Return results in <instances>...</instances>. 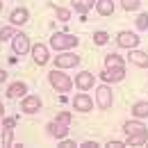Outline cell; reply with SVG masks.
Wrapping results in <instances>:
<instances>
[{
  "instance_id": "1",
  "label": "cell",
  "mask_w": 148,
  "mask_h": 148,
  "mask_svg": "<svg viewBox=\"0 0 148 148\" xmlns=\"http://www.w3.org/2000/svg\"><path fill=\"white\" fill-rule=\"evenodd\" d=\"M69 125H71V114L69 112H62L55 121L48 123V134L55 137V139H64L69 134Z\"/></svg>"
},
{
  "instance_id": "2",
  "label": "cell",
  "mask_w": 148,
  "mask_h": 148,
  "mask_svg": "<svg viewBox=\"0 0 148 148\" xmlns=\"http://www.w3.org/2000/svg\"><path fill=\"white\" fill-rule=\"evenodd\" d=\"M75 46H77V37H73V34L55 32V34L50 37V48H55V50H71Z\"/></svg>"
},
{
  "instance_id": "3",
  "label": "cell",
  "mask_w": 148,
  "mask_h": 148,
  "mask_svg": "<svg viewBox=\"0 0 148 148\" xmlns=\"http://www.w3.org/2000/svg\"><path fill=\"white\" fill-rule=\"evenodd\" d=\"M48 82L53 84V89L55 91H71V87H73V80L69 77L66 73H59V71H53V73H48Z\"/></svg>"
},
{
  "instance_id": "4",
  "label": "cell",
  "mask_w": 148,
  "mask_h": 148,
  "mask_svg": "<svg viewBox=\"0 0 148 148\" xmlns=\"http://www.w3.org/2000/svg\"><path fill=\"white\" fill-rule=\"evenodd\" d=\"M112 100H114L112 89L107 84H100V87L96 89V105H98L100 110H107V107H112Z\"/></svg>"
},
{
  "instance_id": "5",
  "label": "cell",
  "mask_w": 148,
  "mask_h": 148,
  "mask_svg": "<svg viewBox=\"0 0 148 148\" xmlns=\"http://www.w3.org/2000/svg\"><path fill=\"white\" fill-rule=\"evenodd\" d=\"M12 48H14V53H16V55H25L27 50H32L27 34H23V32H16V37L12 39Z\"/></svg>"
},
{
  "instance_id": "6",
  "label": "cell",
  "mask_w": 148,
  "mask_h": 148,
  "mask_svg": "<svg viewBox=\"0 0 148 148\" xmlns=\"http://www.w3.org/2000/svg\"><path fill=\"white\" fill-rule=\"evenodd\" d=\"M116 43L121 46V48H137V43H139V37L134 34V32H128V30H123V32H119V37H116Z\"/></svg>"
},
{
  "instance_id": "7",
  "label": "cell",
  "mask_w": 148,
  "mask_h": 148,
  "mask_svg": "<svg viewBox=\"0 0 148 148\" xmlns=\"http://www.w3.org/2000/svg\"><path fill=\"white\" fill-rule=\"evenodd\" d=\"M77 64H80V55H73V53H64V55L55 57L57 69H71V66H77Z\"/></svg>"
},
{
  "instance_id": "8",
  "label": "cell",
  "mask_w": 148,
  "mask_h": 148,
  "mask_svg": "<svg viewBox=\"0 0 148 148\" xmlns=\"http://www.w3.org/2000/svg\"><path fill=\"white\" fill-rule=\"evenodd\" d=\"M21 110L25 114H34L41 110V98L39 96H23V103H21Z\"/></svg>"
},
{
  "instance_id": "9",
  "label": "cell",
  "mask_w": 148,
  "mask_h": 148,
  "mask_svg": "<svg viewBox=\"0 0 148 148\" xmlns=\"http://www.w3.org/2000/svg\"><path fill=\"white\" fill-rule=\"evenodd\" d=\"M75 87L82 89V91H89L93 87V73L91 71H82V73L75 75Z\"/></svg>"
},
{
  "instance_id": "10",
  "label": "cell",
  "mask_w": 148,
  "mask_h": 148,
  "mask_svg": "<svg viewBox=\"0 0 148 148\" xmlns=\"http://www.w3.org/2000/svg\"><path fill=\"white\" fill-rule=\"evenodd\" d=\"M73 110L77 112H91L93 110V100L87 96V93H77L73 98Z\"/></svg>"
},
{
  "instance_id": "11",
  "label": "cell",
  "mask_w": 148,
  "mask_h": 148,
  "mask_svg": "<svg viewBox=\"0 0 148 148\" xmlns=\"http://www.w3.org/2000/svg\"><path fill=\"white\" fill-rule=\"evenodd\" d=\"M32 59L37 62L39 66H43V64H48V46H43V43H34L32 46Z\"/></svg>"
},
{
  "instance_id": "12",
  "label": "cell",
  "mask_w": 148,
  "mask_h": 148,
  "mask_svg": "<svg viewBox=\"0 0 148 148\" xmlns=\"http://www.w3.org/2000/svg\"><path fill=\"white\" fill-rule=\"evenodd\" d=\"M100 77L105 80V82H119V80H123L125 77V66H116V69H105Z\"/></svg>"
},
{
  "instance_id": "13",
  "label": "cell",
  "mask_w": 148,
  "mask_h": 148,
  "mask_svg": "<svg viewBox=\"0 0 148 148\" xmlns=\"http://www.w3.org/2000/svg\"><path fill=\"white\" fill-rule=\"evenodd\" d=\"M123 130H125V134L128 137H139V134H148V130L144 123H139V121H128V123H123Z\"/></svg>"
},
{
  "instance_id": "14",
  "label": "cell",
  "mask_w": 148,
  "mask_h": 148,
  "mask_svg": "<svg viewBox=\"0 0 148 148\" xmlns=\"http://www.w3.org/2000/svg\"><path fill=\"white\" fill-rule=\"evenodd\" d=\"M128 59L134 64V66H141V69H148V53H141V50H134L130 48V55Z\"/></svg>"
},
{
  "instance_id": "15",
  "label": "cell",
  "mask_w": 148,
  "mask_h": 148,
  "mask_svg": "<svg viewBox=\"0 0 148 148\" xmlns=\"http://www.w3.org/2000/svg\"><path fill=\"white\" fill-rule=\"evenodd\" d=\"M7 96L9 98H23V96H27V84L25 82H12L9 89H7Z\"/></svg>"
},
{
  "instance_id": "16",
  "label": "cell",
  "mask_w": 148,
  "mask_h": 148,
  "mask_svg": "<svg viewBox=\"0 0 148 148\" xmlns=\"http://www.w3.org/2000/svg\"><path fill=\"white\" fill-rule=\"evenodd\" d=\"M9 21H12V25H23V23H27V21H30V12H27L25 7H18V9H14V12H12Z\"/></svg>"
},
{
  "instance_id": "17",
  "label": "cell",
  "mask_w": 148,
  "mask_h": 148,
  "mask_svg": "<svg viewBox=\"0 0 148 148\" xmlns=\"http://www.w3.org/2000/svg\"><path fill=\"white\" fill-rule=\"evenodd\" d=\"M96 12L100 16H112L114 14V2L112 0H96Z\"/></svg>"
},
{
  "instance_id": "18",
  "label": "cell",
  "mask_w": 148,
  "mask_h": 148,
  "mask_svg": "<svg viewBox=\"0 0 148 148\" xmlns=\"http://www.w3.org/2000/svg\"><path fill=\"white\" fill-rule=\"evenodd\" d=\"M71 5L75 7V12H80V14L84 16L89 9H93V7H96V0H71Z\"/></svg>"
},
{
  "instance_id": "19",
  "label": "cell",
  "mask_w": 148,
  "mask_h": 148,
  "mask_svg": "<svg viewBox=\"0 0 148 148\" xmlns=\"http://www.w3.org/2000/svg\"><path fill=\"white\" fill-rule=\"evenodd\" d=\"M132 114H134L137 119H144V116H148V103H144V100L134 103V105H132Z\"/></svg>"
},
{
  "instance_id": "20",
  "label": "cell",
  "mask_w": 148,
  "mask_h": 148,
  "mask_svg": "<svg viewBox=\"0 0 148 148\" xmlns=\"http://www.w3.org/2000/svg\"><path fill=\"white\" fill-rule=\"evenodd\" d=\"M116 66H123V59L119 55H105V69H116Z\"/></svg>"
},
{
  "instance_id": "21",
  "label": "cell",
  "mask_w": 148,
  "mask_h": 148,
  "mask_svg": "<svg viewBox=\"0 0 148 148\" xmlns=\"http://www.w3.org/2000/svg\"><path fill=\"white\" fill-rule=\"evenodd\" d=\"M148 144V134H139V137H128L125 146H146Z\"/></svg>"
},
{
  "instance_id": "22",
  "label": "cell",
  "mask_w": 148,
  "mask_h": 148,
  "mask_svg": "<svg viewBox=\"0 0 148 148\" xmlns=\"http://www.w3.org/2000/svg\"><path fill=\"white\" fill-rule=\"evenodd\" d=\"M110 41V34L105 32V30H98V32H93V43H98V46H105Z\"/></svg>"
},
{
  "instance_id": "23",
  "label": "cell",
  "mask_w": 148,
  "mask_h": 148,
  "mask_svg": "<svg viewBox=\"0 0 148 148\" xmlns=\"http://www.w3.org/2000/svg\"><path fill=\"white\" fill-rule=\"evenodd\" d=\"M121 5H123V9H125V12H134V9H139L141 0H121Z\"/></svg>"
},
{
  "instance_id": "24",
  "label": "cell",
  "mask_w": 148,
  "mask_h": 148,
  "mask_svg": "<svg viewBox=\"0 0 148 148\" xmlns=\"http://www.w3.org/2000/svg\"><path fill=\"white\" fill-rule=\"evenodd\" d=\"M14 37H16L14 27H2L0 30V41H7V39H14Z\"/></svg>"
},
{
  "instance_id": "25",
  "label": "cell",
  "mask_w": 148,
  "mask_h": 148,
  "mask_svg": "<svg viewBox=\"0 0 148 148\" xmlns=\"http://www.w3.org/2000/svg\"><path fill=\"white\" fill-rule=\"evenodd\" d=\"M69 18H71V12H69V9H64V7H57V21L66 23Z\"/></svg>"
},
{
  "instance_id": "26",
  "label": "cell",
  "mask_w": 148,
  "mask_h": 148,
  "mask_svg": "<svg viewBox=\"0 0 148 148\" xmlns=\"http://www.w3.org/2000/svg\"><path fill=\"white\" fill-rule=\"evenodd\" d=\"M137 27L139 30H148V14H139L137 16Z\"/></svg>"
},
{
  "instance_id": "27",
  "label": "cell",
  "mask_w": 148,
  "mask_h": 148,
  "mask_svg": "<svg viewBox=\"0 0 148 148\" xmlns=\"http://www.w3.org/2000/svg\"><path fill=\"white\" fill-rule=\"evenodd\" d=\"M14 125H16V119H14V116H9V119H5V121H2V128L14 130Z\"/></svg>"
},
{
  "instance_id": "28",
  "label": "cell",
  "mask_w": 148,
  "mask_h": 148,
  "mask_svg": "<svg viewBox=\"0 0 148 148\" xmlns=\"http://www.w3.org/2000/svg\"><path fill=\"white\" fill-rule=\"evenodd\" d=\"M2 146H12V130L5 128V139H2Z\"/></svg>"
},
{
  "instance_id": "29",
  "label": "cell",
  "mask_w": 148,
  "mask_h": 148,
  "mask_svg": "<svg viewBox=\"0 0 148 148\" xmlns=\"http://www.w3.org/2000/svg\"><path fill=\"white\" fill-rule=\"evenodd\" d=\"M59 148H75V141H69V139H62Z\"/></svg>"
},
{
  "instance_id": "30",
  "label": "cell",
  "mask_w": 148,
  "mask_h": 148,
  "mask_svg": "<svg viewBox=\"0 0 148 148\" xmlns=\"http://www.w3.org/2000/svg\"><path fill=\"white\" fill-rule=\"evenodd\" d=\"M123 146H125L123 141H112V139L107 141V148H123Z\"/></svg>"
},
{
  "instance_id": "31",
  "label": "cell",
  "mask_w": 148,
  "mask_h": 148,
  "mask_svg": "<svg viewBox=\"0 0 148 148\" xmlns=\"http://www.w3.org/2000/svg\"><path fill=\"white\" fill-rule=\"evenodd\" d=\"M96 146H98L96 141H84V144H80L77 148H96Z\"/></svg>"
},
{
  "instance_id": "32",
  "label": "cell",
  "mask_w": 148,
  "mask_h": 148,
  "mask_svg": "<svg viewBox=\"0 0 148 148\" xmlns=\"http://www.w3.org/2000/svg\"><path fill=\"white\" fill-rule=\"evenodd\" d=\"M5 77H7V73H5L2 69H0V82H5Z\"/></svg>"
},
{
  "instance_id": "33",
  "label": "cell",
  "mask_w": 148,
  "mask_h": 148,
  "mask_svg": "<svg viewBox=\"0 0 148 148\" xmlns=\"http://www.w3.org/2000/svg\"><path fill=\"white\" fill-rule=\"evenodd\" d=\"M2 110H5V107H2V103H0V116H2Z\"/></svg>"
},
{
  "instance_id": "34",
  "label": "cell",
  "mask_w": 148,
  "mask_h": 148,
  "mask_svg": "<svg viewBox=\"0 0 148 148\" xmlns=\"http://www.w3.org/2000/svg\"><path fill=\"white\" fill-rule=\"evenodd\" d=\"M0 9H2V0H0Z\"/></svg>"
}]
</instances>
